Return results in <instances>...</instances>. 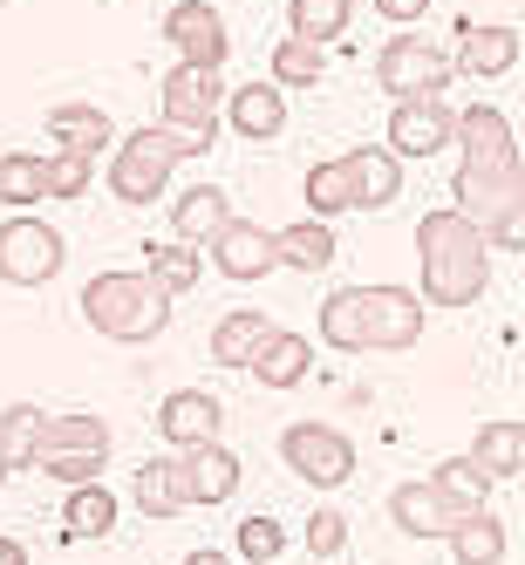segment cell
I'll use <instances>...</instances> for the list:
<instances>
[{
	"label": "cell",
	"instance_id": "obj_1",
	"mask_svg": "<svg viewBox=\"0 0 525 565\" xmlns=\"http://www.w3.org/2000/svg\"><path fill=\"white\" fill-rule=\"evenodd\" d=\"M212 150V130H185V124H144L116 143L109 157V191L124 198V205H157L171 184V164L178 157H198Z\"/></svg>",
	"mask_w": 525,
	"mask_h": 565
},
{
	"label": "cell",
	"instance_id": "obj_11",
	"mask_svg": "<svg viewBox=\"0 0 525 565\" xmlns=\"http://www.w3.org/2000/svg\"><path fill=\"white\" fill-rule=\"evenodd\" d=\"M458 212L464 218H484V225H492L505 205H518V198H525V164H518V157H512V164H458Z\"/></svg>",
	"mask_w": 525,
	"mask_h": 565
},
{
	"label": "cell",
	"instance_id": "obj_32",
	"mask_svg": "<svg viewBox=\"0 0 525 565\" xmlns=\"http://www.w3.org/2000/svg\"><path fill=\"white\" fill-rule=\"evenodd\" d=\"M34 436H42V409H34V402L0 409V470H28L34 463Z\"/></svg>",
	"mask_w": 525,
	"mask_h": 565
},
{
	"label": "cell",
	"instance_id": "obj_37",
	"mask_svg": "<svg viewBox=\"0 0 525 565\" xmlns=\"http://www.w3.org/2000/svg\"><path fill=\"white\" fill-rule=\"evenodd\" d=\"M321 68H328V55H321L314 42H301V34H287V42L273 49V89H301V83H321Z\"/></svg>",
	"mask_w": 525,
	"mask_h": 565
},
{
	"label": "cell",
	"instance_id": "obj_27",
	"mask_svg": "<svg viewBox=\"0 0 525 565\" xmlns=\"http://www.w3.org/2000/svg\"><path fill=\"white\" fill-rule=\"evenodd\" d=\"M273 259H280V266H294V273H321V266L335 259V232L321 225V218L280 225V232H273Z\"/></svg>",
	"mask_w": 525,
	"mask_h": 565
},
{
	"label": "cell",
	"instance_id": "obj_14",
	"mask_svg": "<svg viewBox=\"0 0 525 565\" xmlns=\"http://www.w3.org/2000/svg\"><path fill=\"white\" fill-rule=\"evenodd\" d=\"M212 266H219L225 279H266V273L280 266V259H273V232L232 218V225L212 238Z\"/></svg>",
	"mask_w": 525,
	"mask_h": 565
},
{
	"label": "cell",
	"instance_id": "obj_16",
	"mask_svg": "<svg viewBox=\"0 0 525 565\" xmlns=\"http://www.w3.org/2000/svg\"><path fill=\"white\" fill-rule=\"evenodd\" d=\"M232 225V198L219 184H191L171 198V232H178V246H212V238Z\"/></svg>",
	"mask_w": 525,
	"mask_h": 565
},
{
	"label": "cell",
	"instance_id": "obj_12",
	"mask_svg": "<svg viewBox=\"0 0 525 565\" xmlns=\"http://www.w3.org/2000/svg\"><path fill=\"white\" fill-rule=\"evenodd\" d=\"M219 68H191L178 62L165 75V124H185V130H219Z\"/></svg>",
	"mask_w": 525,
	"mask_h": 565
},
{
	"label": "cell",
	"instance_id": "obj_3",
	"mask_svg": "<svg viewBox=\"0 0 525 565\" xmlns=\"http://www.w3.org/2000/svg\"><path fill=\"white\" fill-rule=\"evenodd\" d=\"M103 463H109V423L103 416H42V436H34V463L55 483H103Z\"/></svg>",
	"mask_w": 525,
	"mask_h": 565
},
{
	"label": "cell",
	"instance_id": "obj_13",
	"mask_svg": "<svg viewBox=\"0 0 525 565\" xmlns=\"http://www.w3.org/2000/svg\"><path fill=\"white\" fill-rule=\"evenodd\" d=\"M484 279H492V266H484V253H443V259H423V294L430 307H471L484 294Z\"/></svg>",
	"mask_w": 525,
	"mask_h": 565
},
{
	"label": "cell",
	"instance_id": "obj_9",
	"mask_svg": "<svg viewBox=\"0 0 525 565\" xmlns=\"http://www.w3.org/2000/svg\"><path fill=\"white\" fill-rule=\"evenodd\" d=\"M165 42H171L191 68H219L225 49H232V34H225V21H219L212 0H178V8L165 14Z\"/></svg>",
	"mask_w": 525,
	"mask_h": 565
},
{
	"label": "cell",
	"instance_id": "obj_38",
	"mask_svg": "<svg viewBox=\"0 0 525 565\" xmlns=\"http://www.w3.org/2000/svg\"><path fill=\"white\" fill-rule=\"evenodd\" d=\"M96 178V157H75V150H49L42 157V191L49 198H83Z\"/></svg>",
	"mask_w": 525,
	"mask_h": 565
},
{
	"label": "cell",
	"instance_id": "obj_19",
	"mask_svg": "<svg viewBox=\"0 0 525 565\" xmlns=\"http://www.w3.org/2000/svg\"><path fill=\"white\" fill-rule=\"evenodd\" d=\"M130 498H137V511L144 518H178L191 498H185V457H144L137 463V483H130Z\"/></svg>",
	"mask_w": 525,
	"mask_h": 565
},
{
	"label": "cell",
	"instance_id": "obj_10",
	"mask_svg": "<svg viewBox=\"0 0 525 565\" xmlns=\"http://www.w3.org/2000/svg\"><path fill=\"white\" fill-rule=\"evenodd\" d=\"M451 124H458V109H443V96L396 103L389 109V157L396 164L402 157H437L443 143H451Z\"/></svg>",
	"mask_w": 525,
	"mask_h": 565
},
{
	"label": "cell",
	"instance_id": "obj_33",
	"mask_svg": "<svg viewBox=\"0 0 525 565\" xmlns=\"http://www.w3.org/2000/svg\"><path fill=\"white\" fill-rule=\"evenodd\" d=\"M518 62V34L512 28H464V68L471 75H505Z\"/></svg>",
	"mask_w": 525,
	"mask_h": 565
},
{
	"label": "cell",
	"instance_id": "obj_4",
	"mask_svg": "<svg viewBox=\"0 0 525 565\" xmlns=\"http://www.w3.org/2000/svg\"><path fill=\"white\" fill-rule=\"evenodd\" d=\"M376 83H382L396 103L443 96V89H451V62H443V49L423 42V34H396V42L376 55Z\"/></svg>",
	"mask_w": 525,
	"mask_h": 565
},
{
	"label": "cell",
	"instance_id": "obj_20",
	"mask_svg": "<svg viewBox=\"0 0 525 565\" xmlns=\"http://www.w3.org/2000/svg\"><path fill=\"white\" fill-rule=\"evenodd\" d=\"M348 171H355V205L361 212H389L396 198H402V164H396L389 150H376V143L348 150Z\"/></svg>",
	"mask_w": 525,
	"mask_h": 565
},
{
	"label": "cell",
	"instance_id": "obj_39",
	"mask_svg": "<svg viewBox=\"0 0 525 565\" xmlns=\"http://www.w3.org/2000/svg\"><path fill=\"white\" fill-rule=\"evenodd\" d=\"M307 552H314V558H342V552H348V518L321 504V511L307 518Z\"/></svg>",
	"mask_w": 525,
	"mask_h": 565
},
{
	"label": "cell",
	"instance_id": "obj_8",
	"mask_svg": "<svg viewBox=\"0 0 525 565\" xmlns=\"http://www.w3.org/2000/svg\"><path fill=\"white\" fill-rule=\"evenodd\" d=\"M219 423H225V409H219V395H206V388H171L165 402H157V429H165V443L178 457L219 443Z\"/></svg>",
	"mask_w": 525,
	"mask_h": 565
},
{
	"label": "cell",
	"instance_id": "obj_25",
	"mask_svg": "<svg viewBox=\"0 0 525 565\" xmlns=\"http://www.w3.org/2000/svg\"><path fill=\"white\" fill-rule=\"evenodd\" d=\"M266 334H273V320L260 307H232L219 328H212V361H219V369H246Z\"/></svg>",
	"mask_w": 525,
	"mask_h": 565
},
{
	"label": "cell",
	"instance_id": "obj_28",
	"mask_svg": "<svg viewBox=\"0 0 525 565\" xmlns=\"http://www.w3.org/2000/svg\"><path fill=\"white\" fill-rule=\"evenodd\" d=\"M62 532L69 539H109L116 532V498L103 483H75L69 504H62Z\"/></svg>",
	"mask_w": 525,
	"mask_h": 565
},
{
	"label": "cell",
	"instance_id": "obj_24",
	"mask_svg": "<svg viewBox=\"0 0 525 565\" xmlns=\"http://www.w3.org/2000/svg\"><path fill=\"white\" fill-rule=\"evenodd\" d=\"M443 539H451V558H458V565H505V552H512L498 511H471V518H458Z\"/></svg>",
	"mask_w": 525,
	"mask_h": 565
},
{
	"label": "cell",
	"instance_id": "obj_7",
	"mask_svg": "<svg viewBox=\"0 0 525 565\" xmlns=\"http://www.w3.org/2000/svg\"><path fill=\"white\" fill-rule=\"evenodd\" d=\"M423 334V300L410 287H361V341L369 348H417Z\"/></svg>",
	"mask_w": 525,
	"mask_h": 565
},
{
	"label": "cell",
	"instance_id": "obj_46",
	"mask_svg": "<svg viewBox=\"0 0 525 565\" xmlns=\"http://www.w3.org/2000/svg\"><path fill=\"white\" fill-rule=\"evenodd\" d=\"M0 477H8V470H0Z\"/></svg>",
	"mask_w": 525,
	"mask_h": 565
},
{
	"label": "cell",
	"instance_id": "obj_26",
	"mask_svg": "<svg viewBox=\"0 0 525 565\" xmlns=\"http://www.w3.org/2000/svg\"><path fill=\"white\" fill-rule=\"evenodd\" d=\"M49 137L55 150H75V157H96L109 143V116L96 103H55L49 109Z\"/></svg>",
	"mask_w": 525,
	"mask_h": 565
},
{
	"label": "cell",
	"instance_id": "obj_44",
	"mask_svg": "<svg viewBox=\"0 0 525 565\" xmlns=\"http://www.w3.org/2000/svg\"><path fill=\"white\" fill-rule=\"evenodd\" d=\"M185 565H232L225 552H185Z\"/></svg>",
	"mask_w": 525,
	"mask_h": 565
},
{
	"label": "cell",
	"instance_id": "obj_40",
	"mask_svg": "<svg viewBox=\"0 0 525 565\" xmlns=\"http://www.w3.org/2000/svg\"><path fill=\"white\" fill-rule=\"evenodd\" d=\"M280 545H287V532H280L273 518H246V524H239V552H246L253 565H280Z\"/></svg>",
	"mask_w": 525,
	"mask_h": 565
},
{
	"label": "cell",
	"instance_id": "obj_18",
	"mask_svg": "<svg viewBox=\"0 0 525 565\" xmlns=\"http://www.w3.org/2000/svg\"><path fill=\"white\" fill-rule=\"evenodd\" d=\"M389 524H396L402 539H443L458 518H451V504H443L430 483L417 477V483H396V491H389Z\"/></svg>",
	"mask_w": 525,
	"mask_h": 565
},
{
	"label": "cell",
	"instance_id": "obj_43",
	"mask_svg": "<svg viewBox=\"0 0 525 565\" xmlns=\"http://www.w3.org/2000/svg\"><path fill=\"white\" fill-rule=\"evenodd\" d=\"M0 565H28V545L21 539H0Z\"/></svg>",
	"mask_w": 525,
	"mask_h": 565
},
{
	"label": "cell",
	"instance_id": "obj_34",
	"mask_svg": "<svg viewBox=\"0 0 525 565\" xmlns=\"http://www.w3.org/2000/svg\"><path fill=\"white\" fill-rule=\"evenodd\" d=\"M42 157L34 150H14V157H0V205H14V212H28V205H42Z\"/></svg>",
	"mask_w": 525,
	"mask_h": 565
},
{
	"label": "cell",
	"instance_id": "obj_6",
	"mask_svg": "<svg viewBox=\"0 0 525 565\" xmlns=\"http://www.w3.org/2000/svg\"><path fill=\"white\" fill-rule=\"evenodd\" d=\"M69 259L62 232L42 225V218H8L0 225V279L8 287H42V279H55Z\"/></svg>",
	"mask_w": 525,
	"mask_h": 565
},
{
	"label": "cell",
	"instance_id": "obj_2",
	"mask_svg": "<svg viewBox=\"0 0 525 565\" xmlns=\"http://www.w3.org/2000/svg\"><path fill=\"white\" fill-rule=\"evenodd\" d=\"M83 320H90L96 334H109V341L144 348V341L165 334L171 294H165V287H150L144 273H96L90 287H83Z\"/></svg>",
	"mask_w": 525,
	"mask_h": 565
},
{
	"label": "cell",
	"instance_id": "obj_36",
	"mask_svg": "<svg viewBox=\"0 0 525 565\" xmlns=\"http://www.w3.org/2000/svg\"><path fill=\"white\" fill-rule=\"evenodd\" d=\"M198 273H206V259H198L191 246H150V266H144V279L165 287V294H191Z\"/></svg>",
	"mask_w": 525,
	"mask_h": 565
},
{
	"label": "cell",
	"instance_id": "obj_22",
	"mask_svg": "<svg viewBox=\"0 0 525 565\" xmlns=\"http://www.w3.org/2000/svg\"><path fill=\"white\" fill-rule=\"evenodd\" d=\"M430 491L443 498V504H451V518H471V511H492V477H484L471 457H443L430 477Z\"/></svg>",
	"mask_w": 525,
	"mask_h": 565
},
{
	"label": "cell",
	"instance_id": "obj_21",
	"mask_svg": "<svg viewBox=\"0 0 525 565\" xmlns=\"http://www.w3.org/2000/svg\"><path fill=\"white\" fill-rule=\"evenodd\" d=\"M232 130L239 137H253V143H266V137H280L287 130V89H273V83H246V89H232Z\"/></svg>",
	"mask_w": 525,
	"mask_h": 565
},
{
	"label": "cell",
	"instance_id": "obj_5",
	"mask_svg": "<svg viewBox=\"0 0 525 565\" xmlns=\"http://www.w3.org/2000/svg\"><path fill=\"white\" fill-rule=\"evenodd\" d=\"M280 457H287V470L301 483H314V491H335V483L355 477V443L328 423H294L280 436Z\"/></svg>",
	"mask_w": 525,
	"mask_h": 565
},
{
	"label": "cell",
	"instance_id": "obj_29",
	"mask_svg": "<svg viewBox=\"0 0 525 565\" xmlns=\"http://www.w3.org/2000/svg\"><path fill=\"white\" fill-rule=\"evenodd\" d=\"M518 457H525V423H484L477 429V443H471V463L484 470V477H518Z\"/></svg>",
	"mask_w": 525,
	"mask_h": 565
},
{
	"label": "cell",
	"instance_id": "obj_45",
	"mask_svg": "<svg viewBox=\"0 0 525 565\" xmlns=\"http://www.w3.org/2000/svg\"><path fill=\"white\" fill-rule=\"evenodd\" d=\"M518 477H525V457H518Z\"/></svg>",
	"mask_w": 525,
	"mask_h": 565
},
{
	"label": "cell",
	"instance_id": "obj_42",
	"mask_svg": "<svg viewBox=\"0 0 525 565\" xmlns=\"http://www.w3.org/2000/svg\"><path fill=\"white\" fill-rule=\"evenodd\" d=\"M376 14L382 21H417V14H430V0H376Z\"/></svg>",
	"mask_w": 525,
	"mask_h": 565
},
{
	"label": "cell",
	"instance_id": "obj_23",
	"mask_svg": "<svg viewBox=\"0 0 525 565\" xmlns=\"http://www.w3.org/2000/svg\"><path fill=\"white\" fill-rule=\"evenodd\" d=\"M232 491H239V457L225 443H206V450L185 457V498L191 504H225Z\"/></svg>",
	"mask_w": 525,
	"mask_h": 565
},
{
	"label": "cell",
	"instance_id": "obj_41",
	"mask_svg": "<svg viewBox=\"0 0 525 565\" xmlns=\"http://www.w3.org/2000/svg\"><path fill=\"white\" fill-rule=\"evenodd\" d=\"M477 232H484V253H525V198L505 205L492 225H477Z\"/></svg>",
	"mask_w": 525,
	"mask_h": 565
},
{
	"label": "cell",
	"instance_id": "obj_30",
	"mask_svg": "<svg viewBox=\"0 0 525 565\" xmlns=\"http://www.w3.org/2000/svg\"><path fill=\"white\" fill-rule=\"evenodd\" d=\"M307 212L321 225H328L335 212H355V171H348V157H328V164L307 171Z\"/></svg>",
	"mask_w": 525,
	"mask_h": 565
},
{
	"label": "cell",
	"instance_id": "obj_35",
	"mask_svg": "<svg viewBox=\"0 0 525 565\" xmlns=\"http://www.w3.org/2000/svg\"><path fill=\"white\" fill-rule=\"evenodd\" d=\"M348 14H355V0H294L287 8V21H294V34L301 42H335V34L348 28Z\"/></svg>",
	"mask_w": 525,
	"mask_h": 565
},
{
	"label": "cell",
	"instance_id": "obj_17",
	"mask_svg": "<svg viewBox=\"0 0 525 565\" xmlns=\"http://www.w3.org/2000/svg\"><path fill=\"white\" fill-rule=\"evenodd\" d=\"M246 369H253L260 388H301L307 369H314V341H307V334H287V328H273Z\"/></svg>",
	"mask_w": 525,
	"mask_h": 565
},
{
	"label": "cell",
	"instance_id": "obj_31",
	"mask_svg": "<svg viewBox=\"0 0 525 565\" xmlns=\"http://www.w3.org/2000/svg\"><path fill=\"white\" fill-rule=\"evenodd\" d=\"M321 341L342 348V354L369 348V341H361V287H335L328 300H321Z\"/></svg>",
	"mask_w": 525,
	"mask_h": 565
},
{
	"label": "cell",
	"instance_id": "obj_15",
	"mask_svg": "<svg viewBox=\"0 0 525 565\" xmlns=\"http://www.w3.org/2000/svg\"><path fill=\"white\" fill-rule=\"evenodd\" d=\"M451 143H464V164H512V124H505V109L492 103H471L458 109V124H451Z\"/></svg>",
	"mask_w": 525,
	"mask_h": 565
}]
</instances>
